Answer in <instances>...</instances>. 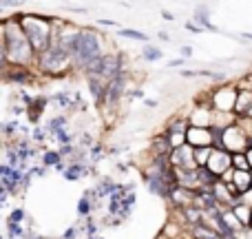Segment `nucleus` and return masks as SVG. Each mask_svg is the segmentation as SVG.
Listing matches in <instances>:
<instances>
[{"label": "nucleus", "instance_id": "c9c22d12", "mask_svg": "<svg viewBox=\"0 0 252 239\" xmlns=\"http://www.w3.org/2000/svg\"><path fill=\"white\" fill-rule=\"evenodd\" d=\"M184 65H186V60H184V58H175V60L168 62V67H184Z\"/></svg>", "mask_w": 252, "mask_h": 239}, {"label": "nucleus", "instance_id": "58836bf2", "mask_svg": "<svg viewBox=\"0 0 252 239\" xmlns=\"http://www.w3.org/2000/svg\"><path fill=\"white\" fill-rule=\"evenodd\" d=\"M244 38L246 40H252V34H244Z\"/></svg>", "mask_w": 252, "mask_h": 239}, {"label": "nucleus", "instance_id": "c85d7f7f", "mask_svg": "<svg viewBox=\"0 0 252 239\" xmlns=\"http://www.w3.org/2000/svg\"><path fill=\"white\" fill-rule=\"evenodd\" d=\"M47 135H49V131H47V129H40V126H35L33 133H31V139H33L35 144H42L44 139H47Z\"/></svg>", "mask_w": 252, "mask_h": 239}, {"label": "nucleus", "instance_id": "b1692460", "mask_svg": "<svg viewBox=\"0 0 252 239\" xmlns=\"http://www.w3.org/2000/svg\"><path fill=\"white\" fill-rule=\"evenodd\" d=\"M62 129H66V118L64 115H56V118L49 122V126H47L49 135H56L58 131H62Z\"/></svg>", "mask_w": 252, "mask_h": 239}, {"label": "nucleus", "instance_id": "a878e982", "mask_svg": "<svg viewBox=\"0 0 252 239\" xmlns=\"http://www.w3.org/2000/svg\"><path fill=\"white\" fill-rule=\"evenodd\" d=\"M27 219V213H25V208H13L11 213H9V217H7V222L9 224H22Z\"/></svg>", "mask_w": 252, "mask_h": 239}, {"label": "nucleus", "instance_id": "2eb2a0df", "mask_svg": "<svg viewBox=\"0 0 252 239\" xmlns=\"http://www.w3.org/2000/svg\"><path fill=\"white\" fill-rule=\"evenodd\" d=\"M87 173H89V169L84 162H71L62 175H64V179H69V182H78V179H82Z\"/></svg>", "mask_w": 252, "mask_h": 239}, {"label": "nucleus", "instance_id": "412c9836", "mask_svg": "<svg viewBox=\"0 0 252 239\" xmlns=\"http://www.w3.org/2000/svg\"><path fill=\"white\" fill-rule=\"evenodd\" d=\"M27 231L22 228V224H9L7 222V239H25Z\"/></svg>", "mask_w": 252, "mask_h": 239}, {"label": "nucleus", "instance_id": "f257e3e1", "mask_svg": "<svg viewBox=\"0 0 252 239\" xmlns=\"http://www.w3.org/2000/svg\"><path fill=\"white\" fill-rule=\"evenodd\" d=\"M38 62V53L33 51L20 25V13L2 20V69L7 67H29Z\"/></svg>", "mask_w": 252, "mask_h": 239}, {"label": "nucleus", "instance_id": "f3484780", "mask_svg": "<svg viewBox=\"0 0 252 239\" xmlns=\"http://www.w3.org/2000/svg\"><path fill=\"white\" fill-rule=\"evenodd\" d=\"M235 215H237V219H239V224L244 228H250V222H252V206L248 204H244V202H239V204L235 206Z\"/></svg>", "mask_w": 252, "mask_h": 239}, {"label": "nucleus", "instance_id": "f03ea898", "mask_svg": "<svg viewBox=\"0 0 252 239\" xmlns=\"http://www.w3.org/2000/svg\"><path fill=\"white\" fill-rule=\"evenodd\" d=\"M20 25L22 31H25L27 40L31 42L33 51L44 53L53 42V29L56 27L51 25V18H44V16H33V13H20Z\"/></svg>", "mask_w": 252, "mask_h": 239}, {"label": "nucleus", "instance_id": "9b49d317", "mask_svg": "<svg viewBox=\"0 0 252 239\" xmlns=\"http://www.w3.org/2000/svg\"><path fill=\"white\" fill-rule=\"evenodd\" d=\"M2 75H4V82L18 84V87L29 84V71L25 67H7V69H2Z\"/></svg>", "mask_w": 252, "mask_h": 239}, {"label": "nucleus", "instance_id": "0eeeda50", "mask_svg": "<svg viewBox=\"0 0 252 239\" xmlns=\"http://www.w3.org/2000/svg\"><path fill=\"white\" fill-rule=\"evenodd\" d=\"M170 164H173L175 171H182V173L199 169V164H197V160H195V148H192L190 144H182V146L173 148V153H170Z\"/></svg>", "mask_w": 252, "mask_h": 239}, {"label": "nucleus", "instance_id": "dca6fc26", "mask_svg": "<svg viewBox=\"0 0 252 239\" xmlns=\"http://www.w3.org/2000/svg\"><path fill=\"white\" fill-rule=\"evenodd\" d=\"M60 164H64V157H62L60 151L49 148V151L42 153V166H47V169H58Z\"/></svg>", "mask_w": 252, "mask_h": 239}, {"label": "nucleus", "instance_id": "5701e85b", "mask_svg": "<svg viewBox=\"0 0 252 239\" xmlns=\"http://www.w3.org/2000/svg\"><path fill=\"white\" fill-rule=\"evenodd\" d=\"M215 146H201V148H195V160L199 166H206L210 160V153H213Z\"/></svg>", "mask_w": 252, "mask_h": 239}, {"label": "nucleus", "instance_id": "bb28decb", "mask_svg": "<svg viewBox=\"0 0 252 239\" xmlns=\"http://www.w3.org/2000/svg\"><path fill=\"white\" fill-rule=\"evenodd\" d=\"M18 131H20V126H18V122L13 120V122H2V135L4 137H13V135L18 133Z\"/></svg>", "mask_w": 252, "mask_h": 239}, {"label": "nucleus", "instance_id": "39448f33", "mask_svg": "<svg viewBox=\"0 0 252 239\" xmlns=\"http://www.w3.org/2000/svg\"><path fill=\"white\" fill-rule=\"evenodd\" d=\"M124 71V56L122 53H104L100 60L95 62L93 67H89L84 71V75H95V78H102L104 82H111L113 78H118L120 73Z\"/></svg>", "mask_w": 252, "mask_h": 239}, {"label": "nucleus", "instance_id": "6ab92c4d", "mask_svg": "<svg viewBox=\"0 0 252 239\" xmlns=\"http://www.w3.org/2000/svg\"><path fill=\"white\" fill-rule=\"evenodd\" d=\"M164 58V53H161V49L159 47H155V44H144L142 47V60L144 62H157V60H161Z\"/></svg>", "mask_w": 252, "mask_h": 239}, {"label": "nucleus", "instance_id": "1a4fd4ad", "mask_svg": "<svg viewBox=\"0 0 252 239\" xmlns=\"http://www.w3.org/2000/svg\"><path fill=\"white\" fill-rule=\"evenodd\" d=\"M126 87H128V73L122 71L118 78H113L106 84V106H115L124 98Z\"/></svg>", "mask_w": 252, "mask_h": 239}, {"label": "nucleus", "instance_id": "7ed1b4c3", "mask_svg": "<svg viewBox=\"0 0 252 239\" xmlns=\"http://www.w3.org/2000/svg\"><path fill=\"white\" fill-rule=\"evenodd\" d=\"M104 42H102V35L95 29H82L80 31V44L78 51L73 56V69L78 71H87L89 67H93L102 56H104Z\"/></svg>", "mask_w": 252, "mask_h": 239}, {"label": "nucleus", "instance_id": "4c0bfd02", "mask_svg": "<svg viewBox=\"0 0 252 239\" xmlns=\"http://www.w3.org/2000/svg\"><path fill=\"white\" fill-rule=\"evenodd\" d=\"M130 98H135V100H139V98H144V91H133V93H130Z\"/></svg>", "mask_w": 252, "mask_h": 239}, {"label": "nucleus", "instance_id": "f8f14e48", "mask_svg": "<svg viewBox=\"0 0 252 239\" xmlns=\"http://www.w3.org/2000/svg\"><path fill=\"white\" fill-rule=\"evenodd\" d=\"M188 237L190 239H223L215 228H210L208 224H197V226L188 228Z\"/></svg>", "mask_w": 252, "mask_h": 239}, {"label": "nucleus", "instance_id": "a19ab883", "mask_svg": "<svg viewBox=\"0 0 252 239\" xmlns=\"http://www.w3.org/2000/svg\"><path fill=\"white\" fill-rule=\"evenodd\" d=\"M250 137H252V126H250Z\"/></svg>", "mask_w": 252, "mask_h": 239}, {"label": "nucleus", "instance_id": "6e6552de", "mask_svg": "<svg viewBox=\"0 0 252 239\" xmlns=\"http://www.w3.org/2000/svg\"><path fill=\"white\" fill-rule=\"evenodd\" d=\"M206 166H208L217 177H221L223 173H228V171L232 169V153H228L226 148H213L210 160H208V164Z\"/></svg>", "mask_w": 252, "mask_h": 239}, {"label": "nucleus", "instance_id": "ea45409f", "mask_svg": "<svg viewBox=\"0 0 252 239\" xmlns=\"http://www.w3.org/2000/svg\"><path fill=\"white\" fill-rule=\"evenodd\" d=\"M87 239H104V237H100V235H95V237H87Z\"/></svg>", "mask_w": 252, "mask_h": 239}, {"label": "nucleus", "instance_id": "7c9ffc66", "mask_svg": "<svg viewBox=\"0 0 252 239\" xmlns=\"http://www.w3.org/2000/svg\"><path fill=\"white\" fill-rule=\"evenodd\" d=\"M89 155H91L93 160H100V157L104 155V151H102V146H100V144H95V146H93V148H89Z\"/></svg>", "mask_w": 252, "mask_h": 239}, {"label": "nucleus", "instance_id": "a211bd4d", "mask_svg": "<svg viewBox=\"0 0 252 239\" xmlns=\"http://www.w3.org/2000/svg\"><path fill=\"white\" fill-rule=\"evenodd\" d=\"M195 25H204L206 31H219L217 27L210 22V18H208V7H197V9H195Z\"/></svg>", "mask_w": 252, "mask_h": 239}, {"label": "nucleus", "instance_id": "20e7f679", "mask_svg": "<svg viewBox=\"0 0 252 239\" xmlns=\"http://www.w3.org/2000/svg\"><path fill=\"white\" fill-rule=\"evenodd\" d=\"M35 65H38V69L42 71V73L51 75V78H62V75H66L71 69H73L71 56L56 42V40L51 42V47H49L47 51L40 53Z\"/></svg>", "mask_w": 252, "mask_h": 239}, {"label": "nucleus", "instance_id": "2f4dec72", "mask_svg": "<svg viewBox=\"0 0 252 239\" xmlns=\"http://www.w3.org/2000/svg\"><path fill=\"white\" fill-rule=\"evenodd\" d=\"M25 0H0V7L2 9H11V7H18V4H22Z\"/></svg>", "mask_w": 252, "mask_h": 239}, {"label": "nucleus", "instance_id": "4468645a", "mask_svg": "<svg viewBox=\"0 0 252 239\" xmlns=\"http://www.w3.org/2000/svg\"><path fill=\"white\" fill-rule=\"evenodd\" d=\"M47 104H49V100L44 96H35V100H33V104L27 109V113H29V122L31 124H38L40 118H42V113H44V109H47Z\"/></svg>", "mask_w": 252, "mask_h": 239}, {"label": "nucleus", "instance_id": "f704fd0d", "mask_svg": "<svg viewBox=\"0 0 252 239\" xmlns=\"http://www.w3.org/2000/svg\"><path fill=\"white\" fill-rule=\"evenodd\" d=\"M97 25H102V27H118V22H115V20H104V18H100V20H97Z\"/></svg>", "mask_w": 252, "mask_h": 239}, {"label": "nucleus", "instance_id": "4be33fe9", "mask_svg": "<svg viewBox=\"0 0 252 239\" xmlns=\"http://www.w3.org/2000/svg\"><path fill=\"white\" fill-rule=\"evenodd\" d=\"M232 169L235 171H252L246 153H235V155H232Z\"/></svg>", "mask_w": 252, "mask_h": 239}, {"label": "nucleus", "instance_id": "9d476101", "mask_svg": "<svg viewBox=\"0 0 252 239\" xmlns=\"http://www.w3.org/2000/svg\"><path fill=\"white\" fill-rule=\"evenodd\" d=\"M186 144H190L192 148L213 146V131L206 126H190L186 133Z\"/></svg>", "mask_w": 252, "mask_h": 239}, {"label": "nucleus", "instance_id": "aec40b11", "mask_svg": "<svg viewBox=\"0 0 252 239\" xmlns=\"http://www.w3.org/2000/svg\"><path fill=\"white\" fill-rule=\"evenodd\" d=\"M93 208H95V202L93 200H89V197H84L82 195V200L78 202V215L80 217H91V213H93Z\"/></svg>", "mask_w": 252, "mask_h": 239}, {"label": "nucleus", "instance_id": "473e14b6", "mask_svg": "<svg viewBox=\"0 0 252 239\" xmlns=\"http://www.w3.org/2000/svg\"><path fill=\"white\" fill-rule=\"evenodd\" d=\"M9 195H11V193L7 191V188L4 186H0V204L2 206H7V200H9Z\"/></svg>", "mask_w": 252, "mask_h": 239}, {"label": "nucleus", "instance_id": "393cba45", "mask_svg": "<svg viewBox=\"0 0 252 239\" xmlns=\"http://www.w3.org/2000/svg\"><path fill=\"white\" fill-rule=\"evenodd\" d=\"M120 35H122V38H130V40H142V42H146L148 44V35L146 34H142V31H135V29H120L118 31Z\"/></svg>", "mask_w": 252, "mask_h": 239}, {"label": "nucleus", "instance_id": "423d86ee", "mask_svg": "<svg viewBox=\"0 0 252 239\" xmlns=\"http://www.w3.org/2000/svg\"><path fill=\"white\" fill-rule=\"evenodd\" d=\"M250 142V131L241 126V122L237 120L235 124H230L228 129H223V148L228 153H246Z\"/></svg>", "mask_w": 252, "mask_h": 239}, {"label": "nucleus", "instance_id": "72a5a7b5", "mask_svg": "<svg viewBox=\"0 0 252 239\" xmlns=\"http://www.w3.org/2000/svg\"><path fill=\"white\" fill-rule=\"evenodd\" d=\"M186 29H188V31H192V34H201V31H204V27H197L195 22H188Z\"/></svg>", "mask_w": 252, "mask_h": 239}, {"label": "nucleus", "instance_id": "cd10ccee", "mask_svg": "<svg viewBox=\"0 0 252 239\" xmlns=\"http://www.w3.org/2000/svg\"><path fill=\"white\" fill-rule=\"evenodd\" d=\"M51 100H53V102H58L60 106H64V109H71V106H73V100H71V98L66 96V93H56V96H53Z\"/></svg>", "mask_w": 252, "mask_h": 239}, {"label": "nucleus", "instance_id": "79ce46f5", "mask_svg": "<svg viewBox=\"0 0 252 239\" xmlns=\"http://www.w3.org/2000/svg\"><path fill=\"white\" fill-rule=\"evenodd\" d=\"M250 228H252V222H250Z\"/></svg>", "mask_w": 252, "mask_h": 239}, {"label": "nucleus", "instance_id": "e433bc0d", "mask_svg": "<svg viewBox=\"0 0 252 239\" xmlns=\"http://www.w3.org/2000/svg\"><path fill=\"white\" fill-rule=\"evenodd\" d=\"M182 56L184 58H190L192 56V49L190 47H182Z\"/></svg>", "mask_w": 252, "mask_h": 239}, {"label": "nucleus", "instance_id": "ddd939ff", "mask_svg": "<svg viewBox=\"0 0 252 239\" xmlns=\"http://www.w3.org/2000/svg\"><path fill=\"white\" fill-rule=\"evenodd\" d=\"M232 184L237 186L239 195L252 191V171H235V175H232Z\"/></svg>", "mask_w": 252, "mask_h": 239}, {"label": "nucleus", "instance_id": "c756f323", "mask_svg": "<svg viewBox=\"0 0 252 239\" xmlns=\"http://www.w3.org/2000/svg\"><path fill=\"white\" fill-rule=\"evenodd\" d=\"M78 233H80L78 226H71V228H66V231H64L62 239H78Z\"/></svg>", "mask_w": 252, "mask_h": 239}]
</instances>
